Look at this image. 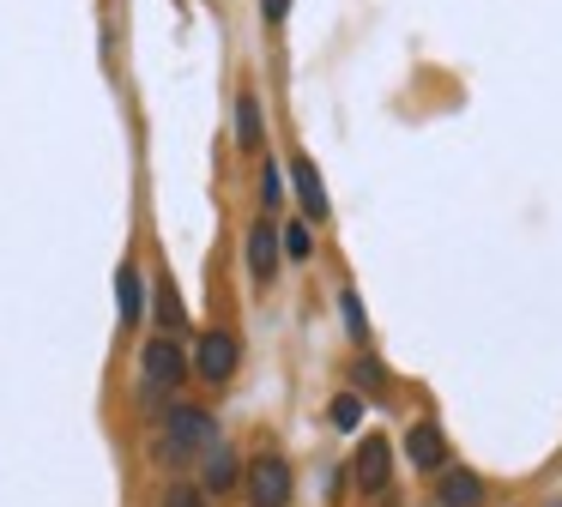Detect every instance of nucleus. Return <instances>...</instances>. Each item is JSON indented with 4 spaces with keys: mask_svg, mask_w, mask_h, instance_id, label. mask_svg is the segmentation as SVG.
I'll list each match as a JSON object with an SVG mask.
<instances>
[{
    "mask_svg": "<svg viewBox=\"0 0 562 507\" xmlns=\"http://www.w3.org/2000/svg\"><path fill=\"white\" fill-rule=\"evenodd\" d=\"M260 12H267V24H284V12H291V0H260Z\"/></svg>",
    "mask_w": 562,
    "mask_h": 507,
    "instance_id": "nucleus-20",
    "label": "nucleus"
},
{
    "mask_svg": "<svg viewBox=\"0 0 562 507\" xmlns=\"http://www.w3.org/2000/svg\"><path fill=\"white\" fill-rule=\"evenodd\" d=\"M279 248L291 254V260H308V254H315V236H308L303 224H291V229H284V241H279Z\"/></svg>",
    "mask_w": 562,
    "mask_h": 507,
    "instance_id": "nucleus-16",
    "label": "nucleus"
},
{
    "mask_svg": "<svg viewBox=\"0 0 562 507\" xmlns=\"http://www.w3.org/2000/svg\"><path fill=\"white\" fill-rule=\"evenodd\" d=\"M357 422H363V398L339 393V398H333V429H357Z\"/></svg>",
    "mask_w": 562,
    "mask_h": 507,
    "instance_id": "nucleus-14",
    "label": "nucleus"
},
{
    "mask_svg": "<svg viewBox=\"0 0 562 507\" xmlns=\"http://www.w3.org/2000/svg\"><path fill=\"white\" fill-rule=\"evenodd\" d=\"M351 477H357V489H363V495L387 489V477H393V441H387V435H363V441H357Z\"/></svg>",
    "mask_w": 562,
    "mask_h": 507,
    "instance_id": "nucleus-5",
    "label": "nucleus"
},
{
    "mask_svg": "<svg viewBox=\"0 0 562 507\" xmlns=\"http://www.w3.org/2000/svg\"><path fill=\"white\" fill-rule=\"evenodd\" d=\"M291 181H296V193H303V212L308 217H321V224H327V188H321V169L308 164V157H291Z\"/></svg>",
    "mask_w": 562,
    "mask_h": 507,
    "instance_id": "nucleus-10",
    "label": "nucleus"
},
{
    "mask_svg": "<svg viewBox=\"0 0 562 507\" xmlns=\"http://www.w3.org/2000/svg\"><path fill=\"white\" fill-rule=\"evenodd\" d=\"M339 314H345V333L351 338H363L369 326H363V302H357V290H339Z\"/></svg>",
    "mask_w": 562,
    "mask_h": 507,
    "instance_id": "nucleus-15",
    "label": "nucleus"
},
{
    "mask_svg": "<svg viewBox=\"0 0 562 507\" xmlns=\"http://www.w3.org/2000/svg\"><path fill=\"white\" fill-rule=\"evenodd\" d=\"M405 453H412V465L417 471H441L448 465V441H441V429L436 422H412V435H405Z\"/></svg>",
    "mask_w": 562,
    "mask_h": 507,
    "instance_id": "nucleus-7",
    "label": "nucleus"
},
{
    "mask_svg": "<svg viewBox=\"0 0 562 507\" xmlns=\"http://www.w3.org/2000/svg\"><path fill=\"white\" fill-rule=\"evenodd\" d=\"M272 272H279V229H272V217H260V224L248 229V278H255V284H272Z\"/></svg>",
    "mask_w": 562,
    "mask_h": 507,
    "instance_id": "nucleus-6",
    "label": "nucleus"
},
{
    "mask_svg": "<svg viewBox=\"0 0 562 507\" xmlns=\"http://www.w3.org/2000/svg\"><path fill=\"white\" fill-rule=\"evenodd\" d=\"M291 489H296V477H291V459L284 453H255L248 459V471H243L248 507H291Z\"/></svg>",
    "mask_w": 562,
    "mask_h": 507,
    "instance_id": "nucleus-3",
    "label": "nucleus"
},
{
    "mask_svg": "<svg viewBox=\"0 0 562 507\" xmlns=\"http://www.w3.org/2000/svg\"><path fill=\"white\" fill-rule=\"evenodd\" d=\"M260 139H267L260 97H255V91H236V145H243V151H260Z\"/></svg>",
    "mask_w": 562,
    "mask_h": 507,
    "instance_id": "nucleus-11",
    "label": "nucleus"
},
{
    "mask_svg": "<svg viewBox=\"0 0 562 507\" xmlns=\"http://www.w3.org/2000/svg\"><path fill=\"white\" fill-rule=\"evenodd\" d=\"M115 302H122V326L146 320V284H139V266H122V272H115Z\"/></svg>",
    "mask_w": 562,
    "mask_h": 507,
    "instance_id": "nucleus-12",
    "label": "nucleus"
},
{
    "mask_svg": "<svg viewBox=\"0 0 562 507\" xmlns=\"http://www.w3.org/2000/svg\"><path fill=\"white\" fill-rule=\"evenodd\" d=\"M357 386H375V393H381V386H387V369H381L375 357H363V362H357Z\"/></svg>",
    "mask_w": 562,
    "mask_h": 507,
    "instance_id": "nucleus-18",
    "label": "nucleus"
},
{
    "mask_svg": "<svg viewBox=\"0 0 562 507\" xmlns=\"http://www.w3.org/2000/svg\"><path fill=\"white\" fill-rule=\"evenodd\" d=\"M151 320H158L164 333H182L188 314H182V296H176L170 284H158V296H151Z\"/></svg>",
    "mask_w": 562,
    "mask_h": 507,
    "instance_id": "nucleus-13",
    "label": "nucleus"
},
{
    "mask_svg": "<svg viewBox=\"0 0 562 507\" xmlns=\"http://www.w3.org/2000/svg\"><path fill=\"white\" fill-rule=\"evenodd\" d=\"M182 381H188V350L176 345V333L146 338V350H139V393H146V398H170Z\"/></svg>",
    "mask_w": 562,
    "mask_h": 507,
    "instance_id": "nucleus-2",
    "label": "nucleus"
},
{
    "mask_svg": "<svg viewBox=\"0 0 562 507\" xmlns=\"http://www.w3.org/2000/svg\"><path fill=\"white\" fill-rule=\"evenodd\" d=\"M206 447H218V422H212L206 405H170L164 410V429H158L164 465H188V459H200Z\"/></svg>",
    "mask_w": 562,
    "mask_h": 507,
    "instance_id": "nucleus-1",
    "label": "nucleus"
},
{
    "mask_svg": "<svg viewBox=\"0 0 562 507\" xmlns=\"http://www.w3.org/2000/svg\"><path fill=\"white\" fill-rule=\"evenodd\" d=\"M164 507H206V489H194V483H176V489L164 495Z\"/></svg>",
    "mask_w": 562,
    "mask_h": 507,
    "instance_id": "nucleus-17",
    "label": "nucleus"
},
{
    "mask_svg": "<svg viewBox=\"0 0 562 507\" xmlns=\"http://www.w3.org/2000/svg\"><path fill=\"white\" fill-rule=\"evenodd\" d=\"M477 502H484V477H477V471H465V465L441 471V483H436V507H477Z\"/></svg>",
    "mask_w": 562,
    "mask_h": 507,
    "instance_id": "nucleus-8",
    "label": "nucleus"
},
{
    "mask_svg": "<svg viewBox=\"0 0 562 507\" xmlns=\"http://www.w3.org/2000/svg\"><path fill=\"white\" fill-rule=\"evenodd\" d=\"M236 483H243V459H236L231 447H206V477H200V489H206V495H231Z\"/></svg>",
    "mask_w": 562,
    "mask_h": 507,
    "instance_id": "nucleus-9",
    "label": "nucleus"
},
{
    "mask_svg": "<svg viewBox=\"0 0 562 507\" xmlns=\"http://www.w3.org/2000/svg\"><path fill=\"white\" fill-rule=\"evenodd\" d=\"M260 200H267V205H279V200H284V176H279L272 164H267V176H260Z\"/></svg>",
    "mask_w": 562,
    "mask_h": 507,
    "instance_id": "nucleus-19",
    "label": "nucleus"
},
{
    "mask_svg": "<svg viewBox=\"0 0 562 507\" xmlns=\"http://www.w3.org/2000/svg\"><path fill=\"white\" fill-rule=\"evenodd\" d=\"M236 362H243V345H236V333H224V326H212V333H200L194 357H188V374H200V381L224 386L236 374Z\"/></svg>",
    "mask_w": 562,
    "mask_h": 507,
    "instance_id": "nucleus-4",
    "label": "nucleus"
}]
</instances>
